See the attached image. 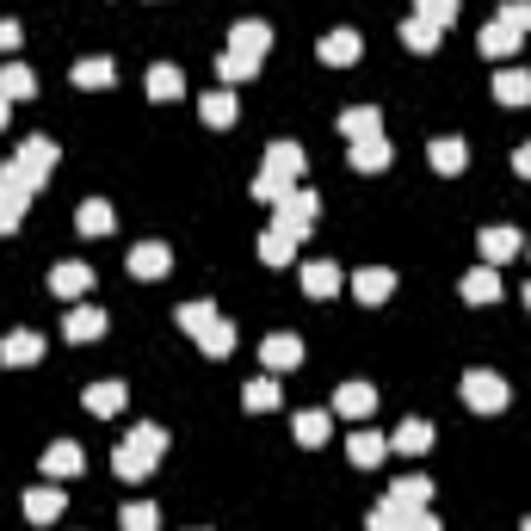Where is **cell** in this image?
Listing matches in <instances>:
<instances>
[{
	"label": "cell",
	"mask_w": 531,
	"mask_h": 531,
	"mask_svg": "<svg viewBox=\"0 0 531 531\" xmlns=\"http://www.w3.org/2000/svg\"><path fill=\"white\" fill-rule=\"evenodd\" d=\"M389 501L414 513V507H427V501H433V482H427V476H396V488H389Z\"/></svg>",
	"instance_id": "cell-23"
},
{
	"label": "cell",
	"mask_w": 531,
	"mask_h": 531,
	"mask_svg": "<svg viewBox=\"0 0 531 531\" xmlns=\"http://www.w3.org/2000/svg\"><path fill=\"white\" fill-rule=\"evenodd\" d=\"M427 161H433L439 173H464V167H470V149H464V136H439V143L427 149Z\"/></svg>",
	"instance_id": "cell-19"
},
{
	"label": "cell",
	"mask_w": 531,
	"mask_h": 531,
	"mask_svg": "<svg viewBox=\"0 0 531 531\" xmlns=\"http://www.w3.org/2000/svg\"><path fill=\"white\" fill-rule=\"evenodd\" d=\"M124 402H130L124 383H93V389H87V414H118Z\"/></svg>",
	"instance_id": "cell-31"
},
{
	"label": "cell",
	"mask_w": 531,
	"mask_h": 531,
	"mask_svg": "<svg viewBox=\"0 0 531 531\" xmlns=\"http://www.w3.org/2000/svg\"><path fill=\"white\" fill-rule=\"evenodd\" d=\"M501 19H507L513 31H531V0H507V7H501Z\"/></svg>",
	"instance_id": "cell-46"
},
{
	"label": "cell",
	"mask_w": 531,
	"mask_h": 531,
	"mask_svg": "<svg viewBox=\"0 0 531 531\" xmlns=\"http://www.w3.org/2000/svg\"><path fill=\"white\" fill-rule=\"evenodd\" d=\"M303 291H309V297H334V291H340V266H334V260H309V266H303Z\"/></svg>",
	"instance_id": "cell-20"
},
{
	"label": "cell",
	"mask_w": 531,
	"mask_h": 531,
	"mask_svg": "<svg viewBox=\"0 0 531 531\" xmlns=\"http://www.w3.org/2000/svg\"><path fill=\"white\" fill-rule=\"evenodd\" d=\"M75 81H81V87H112L118 68L105 62V56H87V62H75Z\"/></svg>",
	"instance_id": "cell-35"
},
{
	"label": "cell",
	"mask_w": 531,
	"mask_h": 531,
	"mask_svg": "<svg viewBox=\"0 0 531 531\" xmlns=\"http://www.w3.org/2000/svg\"><path fill=\"white\" fill-rule=\"evenodd\" d=\"M130 445L143 451V457H161V451H167V433H161V427H136V433H130Z\"/></svg>",
	"instance_id": "cell-43"
},
{
	"label": "cell",
	"mask_w": 531,
	"mask_h": 531,
	"mask_svg": "<svg viewBox=\"0 0 531 531\" xmlns=\"http://www.w3.org/2000/svg\"><path fill=\"white\" fill-rule=\"evenodd\" d=\"M464 297H470V303H494V297H501V272H494V266L464 272Z\"/></svg>",
	"instance_id": "cell-27"
},
{
	"label": "cell",
	"mask_w": 531,
	"mask_h": 531,
	"mask_svg": "<svg viewBox=\"0 0 531 531\" xmlns=\"http://www.w3.org/2000/svg\"><path fill=\"white\" fill-rule=\"evenodd\" d=\"M260 167H272V173H285V180H297V173H303V149H297V143H272Z\"/></svg>",
	"instance_id": "cell-32"
},
{
	"label": "cell",
	"mask_w": 531,
	"mask_h": 531,
	"mask_svg": "<svg viewBox=\"0 0 531 531\" xmlns=\"http://www.w3.org/2000/svg\"><path fill=\"white\" fill-rule=\"evenodd\" d=\"M402 531H439V519L427 507H414V513H402Z\"/></svg>",
	"instance_id": "cell-47"
},
{
	"label": "cell",
	"mask_w": 531,
	"mask_h": 531,
	"mask_svg": "<svg viewBox=\"0 0 531 531\" xmlns=\"http://www.w3.org/2000/svg\"><path fill=\"white\" fill-rule=\"evenodd\" d=\"M525 531H531V519H525Z\"/></svg>",
	"instance_id": "cell-52"
},
{
	"label": "cell",
	"mask_w": 531,
	"mask_h": 531,
	"mask_svg": "<svg viewBox=\"0 0 531 531\" xmlns=\"http://www.w3.org/2000/svg\"><path fill=\"white\" fill-rule=\"evenodd\" d=\"M0 359H7V365H38V359H44V334L13 328L7 340H0Z\"/></svg>",
	"instance_id": "cell-8"
},
{
	"label": "cell",
	"mask_w": 531,
	"mask_h": 531,
	"mask_svg": "<svg viewBox=\"0 0 531 531\" xmlns=\"http://www.w3.org/2000/svg\"><path fill=\"white\" fill-rule=\"evenodd\" d=\"M87 285H93V272H87L81 260L50 266V291H56V297H87Z\"/></svg>",
	"instance_id": "cell-16"
},
{
	"label": "cell",
	"mask_w": 531,
	"mask_h": 531,
	"mask_svg": "<svg viewBox=\"0 0 531 531\" xmlns=\"http://www.w3.org/2000/svg\"><path fill=\"white\" fill-rule=\"evenodd\" d=\"M180 328L210 352V359H229V352H235V322H229L217 303H186L180 309Z\"/></svg>",
	"instance_id": "cell-1"
},
{
	"label": "cell",
	"mask_w": 531,
	"mask_h": 531,
	"mask_svg": "<svg viewBox=\"0 0 531 531\" xmlns=\"http://www.w3.org/2000/svg\"><path fill=\"white\" fill-rule=\"evenodd\" d=\"M494 99L501 105H531V75L525 68H494Z\"/></svg>",
	"instance_id": "cell-17"
},
{
	"label": "cell",
	"mask_w": 531,
	"mask_h": 531,
	"mask_svg": "<svg viewBox=\"0 0 531 531\" xmlns=\"http://www.w3.org/2000/svg\"><path fill=\"white\" fill-rule=\"evenodd\" d=\"M402 44L420 50V56L439 50V25H433V19H420V13H408V19H402Z\"/></svg>",
	"instance_id": "cell-24"
},
{
	"label": "cell",
	"mask_w": 531,
	"mask_h": 531,
	"mask_svg": "<svg viewBox=\"0 0 531 531\" xmlns=\"http://www.w3.org/2000/svg\"><path fill=\"white\" fill-rule=\"evenodd\" d=\"M241 402H247V414H266V408H278V383L272 377H254L241 389Z\"/></svg>",
	"instance_id": "cell-36"
},
{
	"label": "cell",
	"mask_w": 531,
	"mask_h": 531,
	"mask_svg": "<svg viewBox=\"0 0 531 531\" xmlns=\"http://www.w3.org/2000/svg\"><path fill=\"white\" fill-rule=\"evenodd\" d=\"M155 525H161V507H149V501L124 507V531H155Z\"/></svg>",
	"instance_id": "cell-41"
},
{
	"label": "cell",
	"mask_w": 531,
	"mask_h": 531,
	"mask_svg": "<svg viewBox=\"0 0 531 531\" xmlns=\"http://www.w3.org/2000/svg\"><path fill=\"white\" fill-rule=\"evenodd\" d=\"M25 513L38 519V525H50V519L62 513V488H31V494H25Z\"/></svg>",
	"instance_id": "cell-33"
},
{
	"label": "cell",
	"mask_w": 531,
	"mask_h": 531,
	"mask_svg": "<svg viewBox=\"0 0 531 531\" xmlns=\"http://www.w3.org/2000/svg\"><path fill=\"white\" fill-rule=\"evenodd\" d=\"M303 359V340L297 334H272V340H260V365L266 371H291Z\"/></svg>",
	"instance_id": "cell-10"
},
{
	"label": "cell",
	"mask_w": 531,
	"mask_h": 531,
	"mask_svg": "<svg viewBox=\"0 0 531 531\" xmlns=\"http://www.w3.org/2000/svg\"><path fill=\"white\" fill-rule=\"evenodd\" d=\"M81 464H87V457H81V445H75V439H56V445L44 451V476H50V482H75V476H81Z\"/></svg>",
	"instance_id": "cell-5"
},
{
	"label": "cell",
	"mask_w": 531,
	"mask_h": 531,
	"mask_svg": "<svg viewBox=\"0 0 531 531\" xmlns=\"http://www.w3.org/2000/svg\"><path fill=\"white\" fill-rule=\"evenodd\" d=\"M519 38H525V31H513L507 19H494V25L482 31V56H513V50H519Z\"/></svg>",
	"instance_id": "cell-28"
},
{
	"label": "cell",
	"mask_w": 531,
	"mask_h": 531,
	"mask_svg": "<svg viewBox=\"0 0 531 531\" xmlns=\"http://www.w3.org/2000/svg\"><path fill=\"white\" fill-rule=\"evenodd\" d=\"M130 272H136V278H167V272H173L167 241H136V247H130Z\"/></svg>",
	"instance_id": "cell-6"
},
{
	"label": "cell",
	"mask_w": 531,
	"mask_h": 531,
	"mask_svg": "<svg viewBox=\"0 0 531 531\" xmlns=\"http://www.w3.org/2000/svg\"><path fill=\"white\" fill-rule=\"evenodd\" d=\"M389 291H396V272L389 266H365L359 278H352V297L359 303H389Z\"/></svg>",
	"instance_id": "cell-9"
},
{
	"label": "cell",
	"mask_w": 531,
	"mask_h": 531,
	"mask_svg": "<svg viewBox=\"0 0 531 531\" xmlns=\"http://www.w3.org/2000/svg\"><path fill=\"white\" fill-rule=\"evenodd\" d=\"M315 217H322V198H315V192H291L285 204H278V229H285V235H309L315 229Z\"/></svg>",
	"instance_id": "cell-3"
},
{
	"label": "cell",
	"mask_w": 531,
	"mask_h": 531,
	"mask_svg": "<svg viewBox=\"0 0 531 531\" xmlns=\"http://www.w3.org/2000/svg\"><path fill=\"white\" fill-rule=\"evenodd\" d=\"M513 173H525V180H531V143H519V149H513Z\"/></svg>",
	"instance_id": "cell-49"
},
{
	"label": "cell",
	"mask_w": 531,
	"mask_h": 531,
	"mask_svg": "<svg viewBox=\"0 0 531 531\" xmlns=\"http://www.w3.org/2000/svg\"><path fill=\"white\" fill-rule=\"evenodd\" d=\"M328 427H334V420H328V414H315V408H303L291 433H297V445H322V439H328Z\"/></svg>",
	"instance_id": "cell-37"
},
{
	"label": "cell",
	"mask_w": 531,
	"mask_h": 531,
	"mask_svg": "<svg viewBox=\"0 0 531 531\" xmlns=\"http://www.w3.org/2000/svg\"><path fill=\"white\" fill-rule=\"evenodd\" d=\"M402 513H408V507H396V501L383 494V501L371 507V519H365V525H371V531H402Z\"/></svg>",
	"instance_id": "cell-39"
},
{
	"label": "cell",
	"mask_w": 531,
	"mask_h": 531,
	"mask_svg": "<svg viewBox=\"0 0 531 531\" xmlns=\"http://www.w3.org/2000/svg\"><path fill=\"white\" fill-rule=\"evenodd\" d=\"M340 130H346V143L383 136V112H377V105H352V112H340Z\"/></svg>",
	"instance_id": "cell-13"
},
{
	"label": "cell",
	"mask_w": 531,
	"mask_h": 531,
	"mask_svg": "<svg viewBox=\"0 0 531 531\" xmlns=\"http://www.w3.org/2000/svg\"><path fill=\"white\" fill-rule=\"evenodd\" d=\"M198 118H204L210 130H229V124H235V93H229V87H210V93L198 99Z\"/></svg>",
	"instance_id": "cell-14"
},
{
	"label": "cell",
	"mask_w": 531,
	"mask_h": 531,
	"mask_svg": "<svg viewBox=\"0 0 531 531\" xmlns=\"http://www.w3.org/2000/svg\"><path fill=\"white\" fill-rule=\"evenodd\" d=\"M180 93H186V75L173 62H155L149 68V99H180Z\"/></svg>",
	"instance_id": "cell-25"
},
{
	"label": "cell",
	"mask_w": 531,
	"mask_h": 531,
	"mask_svg": "<svg viewBox=\"0 0 531 531\" xmlns=\"http://www.w3.org/2000/svg\"><path fill=\"white\" fill-rule=\"evenodd\" d=\"M0 50H19V19H0Z\"/></svg>",
	"instance_id": "cell-48"
},
{
	"label": "cell",
	"mask_w": 531,
	"mask_h": 531,
	"mask_svg": "<svg viewBox=\"0 0 531 531\" xmlns=\"http://www.w3.org/2000/svg\"><path fill=\"white\" fill-rule=\"evenodd\" d=\"M389 445H396L402 457H420V451H433V427H427V420H402Z\"/></svg>",
	"instance_id": "cell-22"
},
{
	"label": "cell",
	"mask_w": 531,
	"mask_h": 531,
	"mask_svg": "<svg viewBox=\"0 0 531 531\" xmlns=\"http://www.w3.org/2000/svg\"><path fill=\"white\" fill-rule=\"evenodd\" d=\"M0 124H7V99H0Z\"/></svg>",
	"instance_id": "cell-50"
},
{
	"label": "cell",
	"mask_w": 531,
	"mask_h": 531,
	"mask_svg": "<svg viewBox=\"0 0 531 531\" xmlns=\"http://www.w3.org/2000/svg\"><path fill=\"white\" fill-rule=\"evenodd\" d=\"M291 192H297V186L285 180V173H272V167H260V173H254V198H260V204H272V210H278Z\"/></svg>",
	"instance_id": "cell-26"
},
{
	"label": "cell",
	"mask_w": 531,
	"mask_h": 531,
	"mask_svg": "<svg viewBox=\"0 0 531 531\" xmlns=\"http://www.w3.org/2000/svg\"><path fill=\"white\" fill-rule=\"evenodd\" d=\"M525 303H531V285H525Z\"/></svg>",
	"instance_id": "cell-51"
},
{
	"label": "cell",
	"mask_w": 531,
	"mask_h": 531,
	"mask_svg": "<svg viewBox=\"0 0 531 531\" xmlns=\"http://www.w3.org/2000/svg\"><path fill=\"white\" fill-rule=\"evenodd\" d=\"M464 402L476 414H501L507 408V383L494 377V371H464Z\"/></svg>",
	"instance_id": "cell-2"
},
{
	"label": "cell",
	"mask_w": 531,
	"mask_h": 531,
	"mask_svg": "<svg viewBox=\"0 0 531 531\" xmlns=\"http://www.w3.org/2000/svg\"><path fill=\"white\" fill-rule=\"evenodd\" d=\"M414 13H420V19H433V25L445 31V25L457 19V0H414Z\"/></svg>",
	"instance_id": "cell-42"
},
{
	"label": "cell",
	"mask_w": 531,
	"mask_h": 531,
	"mask_svg": "<svg viewBox=\"0 0 531 531\" xmlns=\"http://www.w3.org/2000/svg\"><path fill=\"white\" fill-rule=\"evenodd\" d=\"M19 155H25L31 167H38V173H50V167H56V143H50V136H31V143H25Z\"/></svg>",
	"instance_id": "cell-40"
},
{
	"label": "cell",
	"mask_w": 531,
	"mask_h": 531,
	"mask_svg": "<svg viewBox=\"0 0 531 531\" xmlns=\"http://www.w3.org/2000/svg\"><path fill=\"white\" fill-rule=\"evenodd\" d=\"M352 167H359V173H383V167H389V143H383V136L352 143Z\"/></svg>",
	"instance_id": "cell-29"
},
{
	"label": "cell",
	"mask_w": 531,
	"mask_h": 531,
	"mask_svg": "<svg viewBox=\"0 0 531 531\" xmlns=\"http://www.w3.org/2000/svg\"><path fill=\"white\" fill-rule=\"evenodd\" d=\"M291 254H297V235H285V229L272 223V229L260 235V260H266V266H285Z\"/></svg>",
	"instance_id": "cell-30"
},
{
	"label": "cell",
	"mask_w": 531,
	"mask_h": 531,
	"mask_svg": "<svg viewBox=\"0 0 531 531\" xmlns=\"http://www.w3.org/2000/svg\"><path fill=\"white\" fill-rule=\"evenodd\" d=\"M383 451H389V439H383V433H371V427H359V433L346 439V457H352L359 470H377V464H383Z\"/></svg>",
	"instance_id": "cell-12"
},
{
	"label": "cell",
	"mask_w": 531,
	"mask_h": 531,
	"mask_svg": "<svg viewBox=\"0 0 531 531\" xmlns=\"http://www.w3.org/2000/svg\"><path fill=\"white\" fill-rule=\"evenodd\" d=\"M519 247H525V241H519V229H507V223H494V229H482V260H488V266H501V260H513Z\"/></svg>",
	"instance_id": "cell-15"
},
{
	"label": "cell",
	"mask_w": 531,
	"mask_h": 531,
	"mask_svg": "<svg viewBox=\"0 0 531 531\" xmlns=\"http://www.w3.org/2000/svg\"><path fill=\"white\" fill-rule=\"evenodd\" d=\"M254 68H260V62H247V56H223V62H217V75H223V87H235V81L254 75Z\"/></svg>",
	"instance_id": "cell-44"
},
{
	"label": "cell",
	"mask_w": 531,
	"mask_h": 531,
	"mask_svg": "<svg viewBox=\"0 0 531 531\" xmlns=\"http://www.w3.org/2000/svg\"><path fill=\"white\" fill-rule=\"evenodd\" d=\"M75 223H81V235H105V229H112L118 217H112V204H105V198H87Z\"/></svg>",
	"instance_id": "cell-34"
},
{
	"label": "cell",
	"mask_w": 531,
	"mask_h": 531,
	"mask_svg": "<svg viewBox=\"0 0 531 531\" xmlns=\"http://www.w3.org/2000/svg\"><path fill=\"white\" fill-rule=\"evenodd\" d=\"M272 50V25L266 19H241L235 31H229V56H247V62H260Z\"/></svg>",
	"instance_id": "cell-4"
},
{
	"label": "cell",
	"mask_w": 531,
	"mask_h": 531,
	"mask_svg": "<svg viewBox=\"0 0 531 531\" xmlns=\"http://www.w3.org/2000/svg\"><path fill=\"white\" fill-rule=\"evenodd\" d=\"M19 223H25V204L0 192V235H7V229H19Z\"/></svg>",
	"instance_id": "cell-45"
},
{
	"label": "cell",
	"mask_w": 531,
	"mask_h": 531,
	"mask_svg": "<svg viewBox=\"0 0 531 531\" xmlns=\"http://www.w3.org/2000/svg\"><path fill=\"white\" fill-rule=\"evenodd\" d=\"M334 414L371 420V414H377V389H371V383H340V389H334Z\"/></svg>",
	"instance_id": "cell-7"
},
{
	"label": "cell",
	"mask_w": 531,
	"mask_h": 531,
	"mask_svg": "<svg viewBox=\"0 0 531 531\" xmlns=\"http://www.w3.org/2000/svg\"><path fill=\"white\" fill-rule=\"evenodd\" d=\"M31 93H38V75H31V68L25 62H0V99H31Z\"/></svg>",
	"instance_id": "cell-18"
},
{
	"label": "cell",
	"mask_w": 531,
	"mask_h": 531,
	"mask_svg": "<svg viewBox=\"0 0 531 531\" xmlns=\"http://www.w3.org/2000/svg\"><path fill=\"white\" fill-rule=\"evenodd\" d=\"M62 334H68V340H99V334H105V309H93V303H75V309L62 315Z\"/></svg>",
	"instance_id": "cell-11"
},
{
	"label": "cell",
	"mask_w": 531,
	"mask_h": 531,
	"mask_svg": "<svg viewBox=\"0 0 531 531\" xmlns=\"http://www.w3.org/2000/svg\"><path fill=\"white\" fill-rule=\"evenodd\" d=\"M359 31H328L322 38V62H334V68H346V62H359Z\"/></svg>",
	"instance_id": "cell-21"
},
{
	"label": "cell",
	"mask_w": 531,
	"mask_h": 531,
	"mask_svg": "<svg viewBox=\"0 0 531 531\" xmlns=\"http://www.w3.org/2000/svg\"><path fill=\"white\" fill-rule=\"evenodd\" d=\"M112 464H118V476H124V482H143V476L155 470V457H143V451H136V445H124V451L112 457Z\"/></svg>",
	"instance_id": "cell-38"
}]
</instances>
